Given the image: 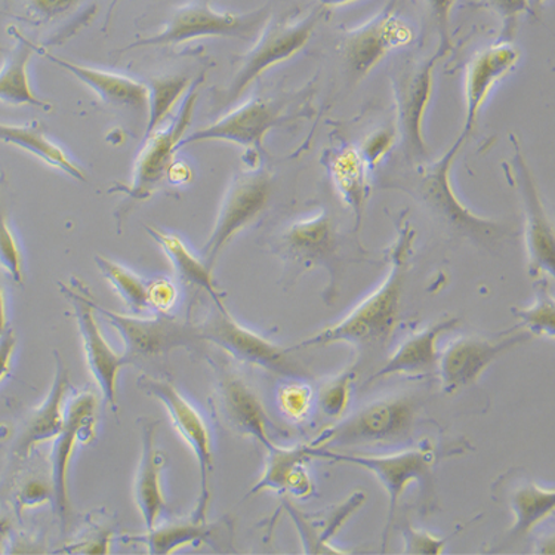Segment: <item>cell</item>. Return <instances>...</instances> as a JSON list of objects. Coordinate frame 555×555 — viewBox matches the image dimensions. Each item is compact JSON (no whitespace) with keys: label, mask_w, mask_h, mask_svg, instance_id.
Masks as SVG:
<instances>
[{"label":"cell","mask_w":555,"mask_h":555,"mask_svg":"<svg viewBox=\"0 0 555 555\" xmlns=\"http://www.w3.org/2000/svg\"><path fill=\"white\" fill-rule=\"evenodd\" d=\"M72 282L76 285L73 289L64 283H60L61 294L72 302L73 310H75L89 371L94 376L105 403L111 406L113 412L117 413V378H119L121 369L131 366V362L127 356L117 354L111 344L105 341L103 332L96 322L95 310L87 297V286L77 282L76 279H72Z\"/></svg>","instance_id":"cell-14"},{"label":"cell","mask_w":555,"mask_h":555,"mask_svg":"<svg viewBox=\"0 0 555 555\" xmlns=\"http://www.w3.org/2000/svg\"><path fill=\"white\" fill-rule=\"evenodd\" d=\"M415 238L416 231L408 221L402 220L397 227L395 242L387 250L388 270L380 285L338 323L325 327L292 348L297 351L346 343L359 350H367L387 344L402 313L404 287Z\"/></svg>","instance_id":"cell-1"},{"label":"cell","mask_w":555,"mask_h":555,"mask_svg":"<svg viewBox=\"0 0 555 555\" xmlns=\"http://www.w3.org/2000/svg\"><path fill=\"white\" fill-rule=\"evenodd\" d=\"M485 2L504 22L505 28H513L517 20L530 10V0H485Z\"/></svg>","instance_id":"cell-45"},{"label":"cell","mask_w":555,"mask_h":555,"mask_svg":"<svg viewBox=\"0 0 555 555\" xmlns=\"http://www.w3.org/2000/svg\"><path fill=\"white\" fill-rule=\"evenodd\" d=\"M7 331L5 294L0 287V335Z\"/></svg>","instance_id":"cell-49"},{"label":"cell","mask_w":555,"mask_h":555,"mask_svg":"<svg viewBox=\"0 0 555 555\" xmlns=\"http://www.w3.org/2000/svg\"><path fill=\"white\" fill-rule=\"evenodd\" d=\"M514 145L513 178L525 208V242L528 250L529 274L532 278L544 274L555 275L554 225L546 212L537 181L530 171L517 138L512 135Z\"/></svg>","instance_id":"cell-15"},{"label":"cell","mask_w":555,"mask_h":555,"mask_svg":"<svg viewBox=\"0 0 555 555\" xmlns=\"http://www.w3.org/2000/svg\"><path fill=\"white\" fill-rule=\"evenodd\" d=\"M352 380H354V374L352 372H344V374L336 376V378L322 388L319 395V404L326 416L341 418L344 413H346L348 403L351 400Z\"/></svg>","instance_id":"cell-39"},{"label":"cell","mask_w":555,"mask_h":555,"mask_svg":"<svg viewBox=\"0 0 555 555\" xmlns=\"http://www.w3.org/2000/svg\"><path fill=\"white\" fill-rule=\"evenodd\" d=\"M411 39V28L397 17L392 7L348 31L343 40V54L352 79H364L385 56Z\"/></svg>","instance_id":"cell-19"},{"label":"cell","mask_w":555,"mask_h":555,"mask_svg":"<svg viewBox=\"0 0 555 555\" xmlns=\"http://www.w3.org/2000/svg\"><path fill=\"white\" fill-rule=\"evenodd\" d=\"M538 3L545 2V0H537Z\"/></svg>","instance_id":"cell-52"},{"label":"cell","mask_w":555,"mask_h":555,"mask_svg":"<svg viewBox=\"0 0 555 555\" xmlns=\"http://www.w3.org/2000/svg\"><path fill=\"white\" fill-rule=\"evenodd\" d=\"M285 107V101L259 99V96L246 101L208 127L182 138L181 143L178 144V152L190 144L222 141V143L241 145L246 150L249 160L258 162L267 133L289 119Z\"/></svg>","instance_id":"cell-13"},{"label":"cell","mask_w":555,"mask_h":555,"mask_svg":"<svg viewBox=\"0 0 555 555\" xmlns=\"http://www.w3.org/2000/svg\"><path fill=\"white\" fill-rule=\"evenodd\" d=\"M314 392L304 379L285 380L278 390L279 409L292 423H304L313 409Z\"/></svg>","instance_id":"cell-38"},{"label":"cell","mask_w":555,"mask_h":555,"mask_svg":"<svg viewBox=\"0 0 555 555\" xmlns=\"http://www.w3.org/2000/svg\"><path fill=\"white\" fill-rule=\"evenodd\" d=\"M364 501H366V495L359 490L348 496L343 504L325 509V512L302 513L301 509L295 508L289 501L283 502V508L289 514L292 522L298 530L304 554H346L347 551L336 550L332 545V539L346 526L352 514L362 508Z\"/></svg>","instance_id":"cell-29"},{"label":"cell","mask_w":555,"mask_h":555,"mask_svg":"<svg viewBox=\"0 0 555 555\" xmlns=\"http://www.w3.org/2000/svg\"><path fill=\"white\" fill-rule=\"evenodd\" d=\"M7 185L5 173H0V267L7 271L12 282L23 285V257L8 220Z\"/></svg>","instance_id":"cell-37"},{"label":"cell","mask_w":555,"mask_h":555,"mask_svg":"<svg viewBox=\"0 0 555 555\" xmlns=\"http://www.w3.org/2000/svg\"><path fill=\"white\" fill-rule=\"evenodd\" d=\"M23 506H34L43 504V502H52V489L51 486H44L40 481H31L26 488L23 489L22 495H20Z\"/></svg>","instance_id":"cell-47"},{"label":"cell","mask_w":555,"mask_h":555,"mask_svg":"<svg viewBox=\"0 0 555 555\" xmlns=\"http://www.w3.org/2000/svg\"><path fill=\"white\" fill-rule=\"evenodd\" d=\"M233 537V522L229 517L217 521L172 522V525L153 528L144 534L121 537L125 544H140L153 555H168L188 545L208 544L210 546H227Z\"/></svg>","instance_id":"cell-25"},{"label":"cell","mask_w":555,"mask_h":555,"mask_svg":"<svg viewBox=\"0 0 555 555\" xmlns=\"http://www.w3.org/2000/svg\"><path fill=\"white\" fill-rule=\"evenodd\" d=\"M273 253L304 273L315 267L330 271L331 285L327 302H334L339 283V237L334 221L326 210L292 222L274 238Z\"/></svg>","instance_id":"cell-10"},{"label":"cell","mask_w":555,"mask_h":555,"mask_svg":"<svg viewBox=\"0 0 555 555\" xmlns=\"http://www.w3.org/2000/svg\"><path fill=\"white\" fill-rule=\"evenodd\" d=\"M145 230L171 261L181 282L204 289L212 299L215 307L225 310L222 294L214 282L212 270L206 267L204 259L197 258L176 234L164 233V231L150 225H145Z\"/></svg>","instance_id":"cell-33"},{"label":"cell","mask_w":555,"mask_h":555,"mask_svg":"<svg viewBox=\"0 0 555 555\" xmlns=\"http://www.w3.org/2000/svg\"><path fill=\"white\" fill-rule=\"evenodd\" d=\"M492 489L495 500L504 501L514 516L512 529L506 532V544L529 537L554 514L555 490L534 483L522 469L505 473Z\"/></svg>","instance_id":"cell-20"},{"label":"cell","mask_w":555,"mask_h":555,"mask_svg":"<svg viewBox=\"0 0 555 555\" xmlns=\"http://www.w3.org/2000/svg\"><path fill=\"white\" fill-rule=\"evenodd\" d=\"M514 318L520 320L521 330L528 331L530 335L555 336V299L553 291L546 278L539 279L534 287V299L532 306L526 308L514 307Z\"/></svg>","instance_id":"cell-36"},{"label":"cell","mask_w":555,"mask_h":555,"mask_svg":"<svg viewBox=\"0 0 555 555\" xmlns=\"http://www.w3.org/2000/svg\"><path fill=\"white\" fill-rule=\"evenodd\" d=\"M215 369H217V387H215L212 400L217 415L234 433L257 440L266 451H270L278 443L271 436L273 425L257 392L245 379L229 369L224 366H215Z\"/></svg>","instance_id":"cell-18"},{"label":"cell","mask_w":555,"mask_h":555,"mask_svg":"<svg viewBox=\"0 0 555 555\" xmlns=\"http://www.w3.org/2000/svg\"><path fill=\"white\" fill-rule=\"evenodd\" d=\"M85 0H24L28 14L40 23H50L66 17Z\"/></svg>","instance_id":"cell-41"},{"label":"cell","mask_w":555,"mask_h":555,"mask_svg":"<svg viewBox=\"0 0 555 555\" xmlns=\"http://www.w3.org/2000/svg\"><path fill=\"white\" fill-rule=\"evenodd\" d=\"M465 526H460L452 534L446 538L433 537L424 530L413 529V526L408 520H403L402 537H403V554L408 555H439L444 553L446 545L462 532Z\"/></svg>","instance_id":"cell-40"},{"label":"cell","mask_w":555,"mask_h":555,"mask_svg":"<svg viewBox=\"0 0 555 555\" xmlns=\"http://www.w3.org/2000/svg\"><path fill=\"white\" fill-rule=\"evenodd\" d=\"M192 169L185 164H172L169 168L168 177L172 184H184L189 181V177H192Z\"/></svg>","instance_id":"cell-48"},{"label":"cell","mask_w":555,"mask_h":555,"mask_svg":"<svg viewBox=\"0 0 555 555\" xmlns=\"http://www.w3.org/2000/svg\"><path fill=\"white\" fill-rule=\"evenodd\" d=\"M96 420V399L91 391L77 392L66 404V421L54 439L51 452L52 506L66 532L70 521V502H68L67 472L77 441H87L94 437Z\"/></svg>","instance_id":"cell-17"},{"label":"cell","mask_w":555,"mask_h":555,"mask_svg":"<svg viewBox=\"0 0 555 555\" xmlns=\"http://www.w3.org/2000/svg\"><path fill=\"white\" fill-rule=\"evenodd\" d=\"M204 76L198 77L189 89V94L182 101L176 121L164 131H154L145 138V144L138 154L131 184L113 185L108 193H121L131 202H144L160 188L162 181L168 176L178 152V144L192 125L194 108L198 99V87Z\"/></svg>","instance_id":"cell-12"},{"label":"cell","mask_w":555,"mask_h":555,"mask_svg":"<svg viewBox=\"0 0 555 555\" xmlns=\"http://www.w3.org/2000/svg\"><path fill=\"white\" fill-rule=\"evenodd\" d=\"M0 143L14 145V147L34 154L35 157L52 168L60 169L73 180L88 181L83 169L79 168L60 145L48 138L43 125L38 120L28 121L26 125H10L0 121Z\"/></svg>","instance_id":"cell-32"},{"label":"cell","mask_w":555,"mask_h":555,"mask_svg":"<svg viewBox=\"0 0 555 555\" xmlns=\"http://www.w3.org/2000/svg\"><path fill=\"white\" fill-rule=\"evenodd\" d=\"M464 143V138H457L456 143L441 156L440 160L421 169L416 192L425 205L439 217V220L443 221L449 229L460 233L461 236L472 238L477 243L500 241L506 234L505 227L500 222L486 220V218L472 212L461 204L460 198L453 192L449 171H451L453 160Z\"/></svg>","instance_id":"cell-9"},{"label":"cell","mask_w":555,"mask_h":555,"mask_svg":"<svg viewBox=\"0 0 555 555\" xmlns=\"http://www.w3.org/2000/svg\"><path fill=\"white\" fill-rule=\"evenodd\" d=\"M269 7L248 12V14H233V12L215 11L205 2L185 3L172 12L164 30L159 34L138 39L120 52L135 50V48L173 47V44L202 38L250 39L259 34L269 20Z\"/></svg>","instance_id":"cell-4"},{"label":"cell","mask_w":555,"mask_h":555,"mask_svg":"<svg viewBox=\"0 0 555 555\" xmlns=\"http://www.w3.org/2000/svg\"><path fill=\"white\" fill-rule=\"evenodd\" d=\"M518 61L520 51L512 42L485 48L469 61L464 79L465 119L461 138L467 140L472 135L489 95L516 68Z\"/></svg>","instance_id":"cell-21"},{"label":"cell","mask_w":555,"mask_h":555,"mask_svg":"<svg viewBox=\"0 0 555 555\" xmlns=\"http://www.w3.org/2000/svg\"><path fill=\"white\" fill-rule=\"evenodd\" d=\"M310 460H313V456L308 452V444H298L294 448H282L275 444L267 451L264 473L249 490L245 500L266 490L287 493L297 500H307L314 492V483L308 472Z\"/></svg>","instance_id":"cell-28"},{"label":"cell","mask_w":555,"mask_h":555,"mask_svg":"<svg viewBox=\"0 0 555 555\" xmlns=\"http://www.w3.org/2000/svg\"><path fill=\"white\" fill-rule=\"evenodd\" d=\"M119 2L120 0H112L111 8H108L107 12V17H105L104 30H107L108 24L112 22L113 11L116 10L117 3Z\"/></svg>","instance_id":"cell-51"},{"label":"cell","mask_w":555,"mask_h":555,"mask_svg":"<svg viewBox=\"0 0 555 555\" xmlns=\"http://www.w3.org/2000/svg\"><path fill=\"white\" fill-rule=\"evenodd\" d=\"M425 2L439 30L440 48L437 52L443 56L452 50L451 17L456 0H425Z\"/></svg>","instance_id":"cell-43"},{"label":"cell","mask_w":555,"mask_h":555,"mask_svg":"<svg viewBox=\"0 0 555 555\" xmlns=\"http://www.w3.org/2000/svg\"><path fill=\"white\" fill-rule=\"evenodd\" d=\"M320 15V11H313L299 20H267L257 42L238 59L236 73L222 96V107L236 103L246 89L271 67L297 55L313 36Z\"/></svg>","instance_id":"cell-5"},{"label":"cell","mask_w":555,"mask_h":555,"mask_svg":"<svg viewBox=\"0 0 555 555\" xmlns=\"http://www.w3.org/2000/svg\"><path fill=\"white\" fill-rule=\"evenodd\" d=\"M418 402L411 396L388 397L323 429L311 448L336 449L350 446L384 444L408 439L418 415Z\"/></svg>","instance_id":"cell-3"},{"label":"cell","mask_w":555,"mask_h":555,"mask_svg":"<svg viewBox=\"0 0 555 555\" xmlns=\"http://www.w3.org/2000/svg\"><path fill=\"white\" fill-rule=\"evenodd\" d=\"M439 52L431 60L418 64L404 73L396 87L397 116H399L400 135L411 156L421 159L427 156L424 120L435 88V68Z\"/></svg>","instance_id":"cell-22"},{"label":"cell","mask_w":555,"mask_h":555,"mask_svg":"<svg viewBox=\"0 0 555 555\" xmlns=\"http://www.w3.org/2000/svg\"><path fill=\"white\" fill-rule=\"evenodd\" d=\"M198 335L205 343L220 347L222 351L250 366L264 369L271 374L286 376L287 379H302L310 375L294 358V348L271 343L258 332L242 326L229 310L214 307L204 322L197 325Z\"/></svg>","instance_id":"cell-6"},{"label":"cell","mask_w":555,"mask_h":555,"mask_svg":"<svg viewBox=\"0 0 555 555\" xmlns=\"http://www.w3.org/2000/svg\"><path fill=\"white\" fill-rule=\"evenodd\" d=\"M460 323L461 319L449 318L433 323V325L424 327L423 331L415 332L397 347L391 358L369 378V383L396 375L423 376L431 374L439 362L440 352L437 343H439L440 336L446 332L456 330Z\"/></svg>","instance_id":"cell-27"},{"label":"cell","mask_w":555,"mask_h":555,"mask_svg":"<svg viewBox=\"0 0 555 555\" xmlns=\"http://www.w3.org/2000/svg\"><path fill=\"white\" fill-rule=\"evenodd\" d=\"M512 335L502 336L498 341L477 338V336H464L456 339L451 346L440 352L437 362V375H439L441 391L452 396L476 384L486 369L490 366L501 354L512 350L518 344L529 341L528 331L514 332Z\"/></svg>","instance_id":"cell-16"},{"label":"cell","mask_w":555,"mask_h":555,"mask_svg":"<svg viewBox=\"0 0 555 555\" xmlns=\"http://www.w3.org/2000/svg\"><path fill=\"white\" fill-rule=\"evenodd\" d=\"M55 356V378L50 395L39 408L34 409L23 421L18 435L12 444V460L22 462L27 460L36 446L43 441L54 440L60 435L66 421V397L70 391V372L61 359L60 352Z\"/></svg>","instance_id":"cell-23"},{"label":"cell","mask_w":555,"mask_h":555,"mask_svg":"<svg viewBox=\"0 0 555 555\" xmlns=\"http://www.w3.org/2000/svg\"><path fill=\"white\" fill-rule=\"evenodd\" d=\"M137 387L164 404L178 435L190 446L196 456L198 472H201V493H198L197 506L192 518L205 521L210 502V474L214 467L212 440H210L208 424L201 412L177 390L171 379L141 375L137 380Z\"/></svg>","instance_id":"cell-11"},{"label":"cell","mask_w":555,"mask_h":555,"mask_svg":"<svg viewBox=\"0 0 555 555\" xmlns=\"http://www.w3.org/2000/svg\"><path fill=\"white\" fill-rule=\"evenodd\" d=\"M190 83H192V79L188 76H164L150 79L147 85V124H145L144 138L157 131L166 117L171 115L173 105L189 91Z\"/></svg>","instance_id":"cell-34"},{"label":"cell","mask_w":555,"mask_h":555,"mask_svg":"<svg viewBox=\"0 0 555 555\" xmlns=\"http://www.w3.org/2000/svg\"><path fill=\"white\" fill-rule=\"evenodd\" d=\"M177 289L168 279H157L149 282V307L159 314H168L176 306Z\"/></svg>","instance_id":"cell-44"},{"label":"cell","mask_w":555,"mask_h":555,"mask_svg":"<svg viewBox=\"0 0 555 555\" xmlns=\"http://www.w3.org/2000/svg\"><path fill=\"white\" fill-rule=\"evenodd\" d=\"M271 192V176L259 166H249L233 177L221 198L212 233L202 249V259L209 270L225 246L264 212Z\"/></svg>","instance_id":"cell-7"},{"label":"cell","mask_w":555,"mask_h":555,"mask_svg":"<svg viewBox=\"0 0 555 555\" xmlns=\"http://www.w3.org/2000/svg\"><path fill=\"white\" fill-rule=\"evenodd\" d=\"M87 297L95 313L104 315L105 320L119 332L121 341L125 344L124 354L131 364L168 356L177 348L201 350L202 343H205L198 335L197 325L181 322L172 315L159 314L153 319H141L138 314H119L101 307L92 298L88 287Z\"/></svg>","instance_id":"cell-8"},{"label":"cell","mask_w":555,"mask_h":555,"mask_svg":"<svg viewBox=\"0 0 555 555\" xmlns=\"http://www.w3.org/2000/svg\"><path fill=\"white\" fill-rule=\"evenodd\" d=\"M95 264L132 314H141L149 310V282L132 273L127 267L101 255H95Z\"/></svg>","instance_id":"cell-35"},{"label":"cell","mask_w":555,"mask_h":555,"mask_svg":"<svg viewBox=\"0 0 555 555\" xmlns=\"http://www.w3.org/2000/svg\"><path fill=\"white\" fill-rule=\"evenodd\" d=\"M396 141L397 137L395 131L388 128L378 129V131L372 132L371 135L363 141L359 152L362 154L369 168H374V166L380 164L384 157L391 152Z\"/></svg>","instance_id":"cell-42"},{"label":"cell","mask_w":555,"mask_h":555,"mask_svg":"<svg viewBox=\"0 0 555 555\" xmlns=\"http://www.w3.org/2000/svg\"><path fill=\"white\" fill-rule=\"evenodd\" d=\"M448 451V448H437L428 439L420 441L416 448L383 456L350 455V453L336 452L332 449H314L308 444V452L313 457H322V460L335 462V464L356 465V467L367 469L378 479L388 496V516L380 553H385L397 506H399L400 498L409 485H418L421 512L427 514L435 508V472L441 457L449 455Z\"/></svg>","instance_id":"cell-2"},{"label":"cell","mask_w":555,"mask_h":555,"mask_svg":"<svg viewBox=\"0 0 555 555\" xmlns=\"http://www.w3.org/2000/svg\"><path fill=\"white\" fill-rule=\"evenodd\" d=\"M15 346H17V336L14 331L7 330L0 335V383L10 374Z\"/></svg>","instance_id":"cell-46"},{"label":"cell","mask_w":555,"mask_h":555,"mask_svg":"<svg viewBox=\"0 0 555 555\" xmlns=\"http://www.w3.org/2000/svg\"><path fill=\"white\" fill-rule=\"evenodd\" d=\"M38 51V44L17 34V42L8 52L0 67V103L14 107L31 105L44 112L54 108V105L35 94L28 79V64Z\"/></svg>","instance_id":"cell-31"},{"label":"cell","mask_w":555,"mask_h":555,"mask_svg":"<svg viewBox=\"0 0 555 555\" xmlns=\"http://www.w3.org/2000/svg\"><path fill=\"white\" fill-rule=\"evenodd\" d=\"M137 424L140 425L141 433V460L133 483V498L143 517L145 530H152L156 528L159 518L168 512L160 480L166 455L156 448L159 421L144 416L138 420Z\"/></svg>","instance_id":"cell-24"},{"label":"cell","mask_w":555,"mask_h":555,"mask_svg":"<svg viewBox=\"0 0 555 555\" xmlns=\"http://www.w3.org/2000/svg\"><path fill=\"white\" fill-rule=\"evenodd\" d=\"M332 184L344 204L354 212L358 229L362 224L369 198V166L362 154L352 145L335 149L326 159Z\"/></svg>","instance_id":"cell-30"},{"label":"cell","mask_w":555,"mask_h":555,"mask_svg":"<svg viewBox=\"0 0 555 555\" xmlns=\"http://www.w3.org/2000/svg\"><path fill=\"white\" fill-rule=\"evenodd\" d=\"M56 67L63 68L75 76L79 82L87 85L94 91L99 99L108 107L117 111L135 112L138 115L147 116L149 112V87L132 77L117 75V73L99 70L73 63L70 60L59 59L47 54Z\"/></svg>","instance_id":"cell-26"},{"label":"cell","mask_w":555,"mask_h":555,"mask_svg":"<svg viewBox=\"0 0 555 555\" xmlns=\"http://www.w3.org/2000/svg\"><path fill=\"white\" fill-rule=\"evenodd\" d=\"M352 2H356V0H319L320 5L322 7H343Z\"/></svg>","instance_id":"cell-50"}]
</instances>
